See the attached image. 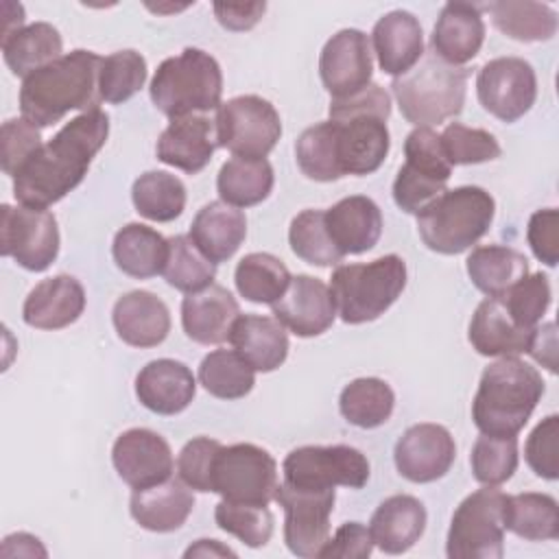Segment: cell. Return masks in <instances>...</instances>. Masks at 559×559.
Returning <instances> with one entry per match:
<instances>
[{"mask_svg": "<svg viewBox=\"0 0 559 559\" xmlns=\"http://www.w3.org/2000/svg\"><path fill=\"white\" fill-rule=\"evenodd\" d=\"M109 135V116L103 109L79 114L57 135L41 144L13 177L20 205L50 207L74 190Z\"/></svg>", "mask_w": 559, "mask_h": 559, "instance_id": "6da1fadb", "label": "cell"}, {"mask_svg": "<svg viewBox=\"0 0 559 559\" xmlns=\"http://www.w3.org/2000/svg\"><path fill=\"white\" fill-rule=\"evenodd\" d=\"M100 63V55L79 48L28 74L20 87L22 118L35 127H50L70 111L98 109Z\"/></svg>", "mask_w": 559, "mask_h": 559, "instance_id": "7a4b0ae2", "label": "cell"}, {"mask_svg": "<svg viewBox=\"0 0 559 559\" xmlns=\"http://www.w3.org/2000/svg\"><path fill=\"white\" fill-rule=\"evenodd\" d=\"M389 116L391 98L376 83L352 96L332 98L330 122L334 127L336 162L343 177L371 175L382 166L391 146Z\"/></svg>", "mask_w": 559, "mask_h": 559, "instance_id": "3957f363", "label": "cell"}, {"mask_svg": "<svg viewBox=\"0 0 559 559\" xmlns=\"http://www.w3.org/2000/svg\"><path fill=\"white\" fill-rule=\"evenodd\" d=\"M542 395L539 371L515 356H504L483 371L472 402V419L483 435L515 437Z\"/></svg>", "mask_w": 559, "mask_h": 559, "instance_id": "277c9868", "label": "cell"}, {"mask_svg": "<svg viewBox=\"0 0 559 559\" xmlns=\"http://www.w3.org/2000/svg\"><path fill=\"white\" fill-rule=\"evenodd\" d=\"M493 214L496 201L485 188L459 186L417 212V231L430 251L456 255L487 234Z\"/></svg>", "mask_w": 559, "mask_h": 559, "instance_id": "5b68a950", "label": "cell"}, {"mask_svg": "<svg viewBox=\"0 0 559 559\" xmlns=\"http://www.w3.org/2000/svg\"><path fill=\"white\" fill-rule=\"evenodd\" d=\"M467 76L465 68L452 66L430 50L408 72L395 76L391 87L402 116L417 127H430L461 114Z\"/></svg>", "mask_w": 559, "mask_h": 559, "instance_id": "8992f818", "label": "cell"}, {"mask_svg": "<svg viewBox=\"0 0 559 559\" xmlns=\"http://www.w3.org/2000/svg\"><path fill=\"white\" fill-rule=\"evenodd\" d=\"M223 72L218 61L199 48L164 59L151 81V100L170 120L221 107Z\"/></svg>", "mask_w": 559, "mask_h": 559, "instance_id": "52a82bcc", "label": "cell"}, {"mask_svg": "<svg viewBox=\"0 0 559 559\" xmlns=\"http://www.w3.org/2000/svg\"><path fill=\"white\" fill-rule=\"evenodd\" d=\"M406 286V262L382 255L365 264H341L330 277V293L338 317L349 323H367L384 314Z\"/></svg>", "mask_w": 559, "mask_h": 559, "instance_id": "ba28073f", "label": "cell"}, {"mask_svg": "<svg viewBox=\"0 0 559 559\" xmlns=\"http://www.w3.org/2000/svg\"><path fill=\"white\" fill-rule=\"evenodd\" d=\"M504 493L496 487L469 493L454 511L445 552L450 559H500L504 552Z\"/></svg>", "mask_w": 559, "mask_h": 559, "instance_id": "9c48e42d", "label": "cell"}, {"mask_svg": "<svg viewBox=\"0 0 559 559\" xmlns=\"http://www.w3.org/2000/svg\"><path fill=\"white\" fill-rule=\"evenodd\" d=\"M404 155L406 162L393 181V201L406 214H417L445 190L452 164L430 127H417L406 135Z\"/></svg>", "mask_w": 559, "mask_h": 559, "instance_id": "30bf717a", "label": "cell"}, {"mask_svg": "<svg viewBox=\"0 0 559 559\" xmlns=\"http://www.w3.org/2000/svg\"><path fill=\"white\" fill-rule=\"evenodd\" d=\"M216 135L218 146L231 151L234 157L264 159L282 135V120L262 96H236L216 109Z\"/></svg>", "mask_w": 559, "mask_h": 559, "instance_id": "8fae6325", "label": "cell"}, {"mask_svg": "<svg viewBox=\"0 0 559 559\" xmlns=\"http://www.w3.org/2000/svg\"><path fill=\"white\" fill-rule=\"evenodd\" d=\"M277 463L260 445H223L214 461L212 491L229 502L269 504L277 491Z\"/></svg>", "mask_w": 559, "mask_h": 559, "instance_id": "7c38bea8", "label": "cell"}, {"mask_svg": "<svg viewBox=\"0 0 559 559\" xmlns=\"http://www.w3.org/2000/svg\"><path fill=\"white\" fill-rule=\"evenodd\" d=\"M284 483L301 489H360L369 480L367 456L352 445H301L282 463Z\"/></svg>", "mask_w": 559, "mask_h": 559, "instance_id": "4fadbf2b", "label": "cell"}, {"mask_svg": "<svg viewBox=\"0 0 559 559\" xmlns=\"http://www.w3.org/2000/svg\"><path fill=\"white\" fill-rule=\"evenodd\" d=\"M0 251L26 271H46L59 253V227L52 212L28 205L0 207Z\"/></svg>", "mask_w": 559, "mask_h": 559, "instance_id": "5bb4252c", "label": "cell"}, {"mask_svg": "<svg viewBox=\"0 0 559 559\" xmlns=\"http://www.w3.org/2000/svg\"><path fill=\"white\" fill-rule=\"evenodd\" d=\"M334 489H301L288 483L277 485L275 502L284 509V542L297 557H319L330 537Z\"/></svg>", "mask_w": 559, "mask_h": 559, "instance_id": "9a60e30c", "label": "cell"}, {"mask_svg": "<svg viewBox=\"0 0 559 559\" xmlns=\"http://www.w3.org/2000/svg\"><path fill=\"white\" fill-rule=\"evenodd\" d=\"M480 105L502 122L520 120L535 103L537 79L528 61L498 57L487 61L476 76Z\"/></svg>", "mask_w": 559, "mask_h": 559, "instance_id": "2e32d148", "label": "cell"}, {"mask_svg": "<svg viewBox=\"0 0 559 559\" xmlns=\"http://www.w3.org/2000/svg\"><path fill=\"white\" fill-rule=\"evenodd\" d=\"M323 87L334 98L352 96L371 83L373 59L369 37L358 28H343L332 35L319 57Z\"/></svg>", "mask_w": 559, "mask_h": 559, "instance_id": "e0dca14e", "label": "cell"}, {"mask_svg": "<svg viewBox=\"0 0 559 559\" xmlns=\"http://www.w3.org/2000/svg\"><path fill=\"white\" fill-rule=\"evenodd\" d=\"M456 445L448 428L415 424L395 443V467L411 483H432L445 476L454 463Z\"/></svg>", "mask_w": 559, "mask_h": 559, "instance_id": "ac0fdd59", "label": "cell"}, {"mask_svg": "<svg viewBox=\"0 0 559 559\" xmlns=\"http://www.w3.org/2000/svg\"><path fill=\"white\" fill-rule=\"evenodd\" d=\"M111 461L118 476L133 489L168 480L175 467L168 441L148 428L124 430L114 443Z\"/></svg>", "mask_w": 559, "mask_h": 559, "instance_id": "d6986e66", "label": "cell"}, {"mask_svg": "<svg viewBox=\"0 0 559 559\" xmlns=\"http://www.w3.org/2000/svg\"><path fill=\"white\" fill-rule=\"evenodd\" d=\"M271 308L284 328L304 338L323 334L336 317L330 286L310 275L290 277L284 295Z\"/></svg>", "mask_w": 559, "mask_h": 559, "instance_id": "ffe728a7", "label": "cell"}, {"mask_svg": "<svg viewBox=\"0 0 559 559\" xmlns=\"http://www.w3.org/2000/svg\"><path fill=\"white\" fill-rule=\"evenodd\" d=\"M216 148V120L205 114H190L170 120L157 140L155 153L159 162L194 175L210 164Z\"/></svg>", "mask_w": 559, "mask_h": 559, "instance_id": "44dd1931", "label": "cell"}, {"mask_svg": "<svg viewBox=\"0 0 559 559\" xmlns=\"http://www.w3.org/2000/svg\"><path fill=\"white\" fill-rule=\"evenodd\" d=\"M240 317L238 301L218 284L188 293L181 301V325L188 338L201 345H218L229 341L231 328Z\"/></svg>", "mask_w": 559, "mask_h": 559, "instance_id": "7402d4cb", "label": "cell"}, {"mask_svg": "<svg viewBox=\"0 0 559 559\" xmlns=\"http://www.w3.org/2000/svg\"><path fill=\"white\" fill-rule=\"evenodd\" d=\"M197 393L192 371L173 358L144 365L135 378V395L142 406L157 415H177L188 408Z\"/></svg>", "mask_w": 559, "mask_h": 559, "instance_id": "603a6c76", "label": "cell"}, {"mask_svg": "<svg viewBox=\"0 0 559 559\" xmlns=\"http://www.w3.org/2000/svg\"><path fill=\"white\" fill-rule=\"evenodd\" d=\"M85 310V290L72 275H55L39 282L22 306V319L37 330H61Z\"/></svg>", "mask_w": 559, "mask_h": 559, "instance_id": "cb8c5ba5", "label": "cell"}, {"mask_svg": "<svg viewBox=\"0 0 559 559\" xmlns=\"http://www.w3.org/2000/svg\"><path fill=\"white\" fill-rule=\"evenodd\" d=\"M325 227L343 258L358 255L373 249L380 240L382 212L369 197H345L325 210Z\"/></svg>", "mask_w": 559, "mask_h": 559, "instance_id": "d4e9b609", "label": "cell"}, {"mask_svg": "<svg viewBox=\"0 0 559 559\" xmlns=\"http://www.w3.org/2000/svg\"><path fill=\"white\" fill-rule=\"evenodd\" d=\"M485 41L480 7L472 2H448L432 28L430 46L437 57L452 66L472 61Z\"/></svg>", "mask_w": 559, "mask_h": 559, "instance_id": "484cf974", "label": "cell"}, {"mask_svg": "<svg viewBox=\"0 0 559 559\" xmlns=\"http://www.w3.org/2000/svg\"><path fill=\"white\" fill-rule=\"evenodd\" d=\"M111 319L118 336L133 347H155L170 332L166 304L148 290H131L118 297Z\"/></svg>", "mask_w": 559, "mask_h": 559, "instance_id": "4316f807", "label": "cell"}, {"mask_svg": "<svg viewBox=\"0 0 559 559\" xmlns=\"http://www.w3.org/2000/svg\"><path fill=\"white\" fill-rule=\"evenodd\" d=\"M192 507L194 496L181 478H168L153 487L133 489L129 502L131 518L153 533L177 531L192 513Z\"/></svg>", "mask_w": 559, "mask_h": 559, "instance_id": "83f0119b", "label": "cell"}, {"mask_svg": "<svg viewBox=\"0 0 559 559\" xmlns=\"http://www.w3.org/2000/svg\"><path fill=\"white\" fill-rule=\"evenodd\" d=\"M373 50L380 70L391 76L408 72L424 55V33L419 20L408 11H391L373 26Z\"/></svg>", "mask_w": 559, "mask_h": 559, "instance_id": "f1b7e54d", "label": "cell"}, {"mask_svg": "<svg viewBox=\"0 0 559 559\" xmlns=\"http://www.w3.org/2000/svg\"><path fill=\"white\" fill-rule=\"evenodd\" d=\"M426 528L424 504L408 493H397L378 504L371 515L369 531L373 546L386 555H402L411 550Z\"/></svg>", "mask_w": 559, "mask_h": 559, "instance_id": "f546056e", "label": "cell"}, {"mask_svg": "<svg viewBox=\"0 0 559 559\" xmlns=\"http://www.w3.org/2000/svg\"><path fill=\"white\" fill-rule=\"evenodd\" d=\"M533 330L518 325L500 297H487L469 321V343L480 356H518L528 349Z\"/></svg>", "mask_w": 559, "mask_h": 559, "instance_id": "4dcf8cb0", "label": "cell"}, {"mask_svg": "<svg viewBox=\"0 0 559 559\" xmlns=\"http://www.w3.org/2000/svg\"><path fill=\"white\" fill-rule=\"evenodd\" d=\"M245 236H247L245 214L225 201H212L203 205L190 225L192 242L214 264L229 260L242 245Z\"/></svg>", "mask_w": 559, "mask_h": 559, "instance_id": "1f68e13d", "label": "cell"}, {"mask_svg": "<svg viewBox=\"0 0 559 559\" xmlns=\"http://www.w3.org/2000/svg\"><path fill=\"white\" fill-rule=\"evenodd\" d=\"M229 343L255 369L269 373L288 356V336L275 317L240 314L231 328Z\"/></svg>", "mask_w": 559, "mask_h": 559, "instance_id": "d6a6232c", "label": "cell"}, {"mask_svg": "<svg viewBox=\"0 0 559 559\" xmlns=\"http://www.w3.org/2000/svg\"><path fill=\"white\" fill-rule=\"evenodd\" d=\"M111 253L122 273L146 280L164 271L168 258V240L153 227L129 223L116 231Z\"/></svg>", "mask_w": 559, "mask_h": 559, "instance_id": "836d02e7", "label": "cell"}, {"mask_svg": "<svg viewBox=\"0 0 559 559\" xmlns=\"http://www.w3.org/2000/svg\"><path fill=\"white\" fill-rule=\"evenodd\" d=\"M465 266L472 284L489 297H502L513 284L528 275V260L520 251L502 245L476 247Z\"/></svg>", "mask_w": 559, "mask_h": 559, "instance_id": "e575fe53", "label": "cell"}, {"mask_svg": "<svg viewBox=\"0 0 559 559\" xmlns=\"http://www.w3.org/2000/svg\"><path fill=\"white\" fill-rule=\"evenodd\" d=\"M504 528L528 542H544L559 537L557 500L548 493H515L504 496L502 507Z\"/></svg>", "mask_w": 559, "mask_h": 559, "instance_id": "d590c367", "label": "cell"}, {"mask_svg": "<svg viewBox=\"0 0 559 559\" xmlns=\"http://www.w3.org/2000/svg\"><path fill=\"white\" fill-rule=\"evenodd\" d=\"M63 39L48 22H35L2 39V55L13 74L26 79L61 57Z\"/></svg>", "mask_w": 559, "mask_h": 559, "instance_id": "8d00e7d4", "label": "cell"}, {"mask_svg": "<svg viewBox=\"0 0 559 559\" xmlns=\"http://www.w3.org/2000/svg\"><path fill=\"white\" fill-rule=\"evenodd\" d=\"M273 166L266 159H227L216 177L221 201L234 207H249L262 203L273 190Z\"/></svg>", "mask_w": 559, "mask_h": 559, "instance_id": "74e56055", "label": "cell"}, {"mask_svg": "<svg viewBox=\"0 0 559 559\" xmlns=\"http://www.w3.org/2000/svg\"><path fill=\"white\" fill-rule=\"evenodd\" d=\"M498 31L518 41H548L557 33V13L542 2L500 0L487 4Z\"/></svg>", "mask_w": 559, "mask_h": 559, "instance_id": "f35d334b", "label": "cell"}, {"mask_svg": "<svg viewBox=\"0 0 559 559\" xmlns=\"http://www.w3.org/2000/svg\"><path fill=\"white\" fill-rule=\"evenodd\" d=\"M395 406L393 389L380 378H356L341 391V415L358 428H378L389 421Z\"/></svg>", "mask_w": 559, "mask_h": 559, "instance_id": "ab89813d", "label": "cell"}, {"mask_svg": "<svg viewBox=\"0 0 559 559\" xmlns=\"http://www.w3.org/2000/svg\"><path fill=\"white\" fill-rule=\"evenodd\" d=\"M131 199L138 210L148 221L168 223L175 221L186 207V188L181 179L164 170H148L133 181Z\"/></svg>", "mask_w": 559, "mask_h": 559, "instance_id": "60d3db41", "label": "cell"}, {"mask_svg": "<svg viewBox=\"0 0 559 559\" xmlns=\"http://www.w3.org/2000/svg\"><path fill=\"white\" fill-rule=\"evenodd\" d=\"M234 282L238 293L247 301L273 306L284 295L290 282V271L280 258L258 251V253H247L236 264Z\"/></svg>", "mask_w": 559, "mask_h": 559, "instance_id": "b9f144b4", "label": "cell"}, {"mask_svg": "<svg viewBox=\"0 0 559 559\" xmlns=\"http://www.w3.org/2000/svg\"><path fill=\"white\" fill-rule=\"evenodd\" d=\"M199 382L221 400L245 397L255 384V369L236 349H214L199 365Z\"/></svg>", "mask_w": 559, "mask_h": 559, "instance_id": "7bdbcfd3", "label": "cell"}, {"mask_svg": "<svg viewBox=\"0 0 559 559\" xmlns=\"http://www.w3.org/2000/svg\"><path fill=\"white\" fill-rule=\"evenodd\" d=\"M162 275L173 288L181 293H197L212 284L216 264L203 255L190 236L179 234L168 238V258Z\"/></svg>", "mask_w": 559, "mask_h": 559, "instance_id": "ee69618b", "label": "cell"}, {"mask_svg": "<svg viewBox=\"0 0 559 559\" xmlns=\"http://www.w3.org/2000/svg\"><path fill=\"white\" fill-rule=\"evenodd\" d=\"M288 242L297 258L314 266H334L343 260V253L334 247L323 210H304L290 221Z\"/></svg>", "mask_w": 559, "mask_h": 559, "instance_id": "f6af8a7d", "label": "cell"}, {"mask_svg": "<svg viewBox=\"0 0 559 559\" xmlns=\"http://www.w3.org/2000/svg\"><path fill=\"white\" fill-rule=\"evenodd\" d=\"M295 157L299 170L314 181H336L341 179V168L336 162L334 127L330 120L308 127L295 144Z\"/></svg>", "mask_w": 559, "mask_h": 559, "instance_id": "bcb514c9", "label": "cell"}, {"mask_svg": "<svg viewBox=\"0 0 559 559\" xmlns=\"http://www.w3.org/2000/svg\"><path fill=\"white\" fill-rule=\"evenodd\" d=\"M146 81V61L135 50H118L103 57L98 72L100 98L111 105L129 100Z\"/></svg>", "mask_w": 559, "mask_h": 559, "instance_id": "7dc6e473", "label": "cell"}, {"mask_svg": "<svg viewBox=\"0 0 559 559\" xmlns=\"http://www.w3.org/2000/svg\"><path fill=\"white\" fill-rule=\"evenodd\" d=\"M218 528L238 537L249 548L264 546L273 535V513L266 504H247L221 500L214 509Z\"/></svg>", "mask_w": 559, "mask_h": 559, "instance_id": "c3c4849f", "label": "cell"}, {"mask_svg": "<svg viewBox=\"0 0 559 559\" xmlns=\"http://www.w3.org/2000/svg\"><path fill=\"white\" fill-rule=\"evenodd\" d=\"M472 474L487 487L507 483L518 469V439L483 435L476 439L469 454Z\"/></svg>", "mask_w": 559, "mask_h": 559, "instance_id": "681fc988", "label": "cell"}, {"mask_svg": "<svg viewBox=\"0 0 559 559\" xmlns=\"http://www.w3.org/2000/svg\"><path fill=\"white\" fill-rule=\"evenodd\" d=\"M441 148L452 166H465V164H483L500 157V144L498 140L485 131L465 127L461 122H450L443 133L439 135Z\"/></svg>", "mask_w": 559, "mask_h": 559, "instance_id": "f907efd6", "label": "cell"}, {"mask_svg": "<svg viewBox=\"0 0 559 559\" xmlns=\"http://www.w3.org/2000/svg\"><path fill=\"white\" fill-rule=\"evenodd\" d=\"M500 299L518 325L533 330V328H537L542 314L550 306L548 275H544V273L524 275Z\"/></svg>", "mask_w": 559, "mask_h": 559, "instance_id": "816d5d0a", "label": "cell"}, {"mask_svg": "<svg viewBox=\"0 0 559 559\" xmlns=\"http://www.w3.org/2000/svg\"><path fill=\"white\" fill-rule=\"evenodd\" d=\"M221 441L210 437H194L188 441L177 459V472L179 478L197 491H212V474H214V461L221 450Z\"/></svg>", "mask_w": 559, "mask_h": 559, "instance_id": "f5cc1de1", "label": "cell"}, {"mask_svg": "<svg viewBox=\"0 0 559 559\" xmlns=\"http://www.w3.org/2000/svg\"><path fill=\"white\" fill-rule=\"evenodd\" d=\"M559 417L557 415H548L546 419H542L533 432L526 439L524 445V456L528 467L546 478V480H557L559 476Z\"/></svg>", "mask_w": 559, "mask_h": 559, "instance_id": "db71d44e", "label": "cell"}, {"mask_svg": "<svg viewBox=\"0 0 559 559\" xmlns=\"http://www.w3.org/2000/svg\"><path fill=\"white\" fill-rule=\"evenodd\" d=\"M0 146H2V170L11 177L28 162V157L41 146L39 127L28 122L26 118H11L2 124L0 131Z\"/></svg>", "mask_w": 559, "mask_h": 559, "instance_id": "11a10c76", "label": "cell"}, {"mask_svg": "<svg viewBox=\"0 0 559 559\" xmlns=\"http://www.w3.org/2000/svg\"><path fill=\"white\" fill-rule=\"evenodd\" d=\"M373 550L371 531L360 522H345L328 537L321 548V559H367Z\"/></svg>", "mask_w": 559, "mask_h": 559, "instance_id": "9f6ffc18", "label": "cell"}, {"mask_svg": "<svg viewBox=\"0 0 559 559\" xmlns=\"http://www.w3.org/2000/svg\"><path fill=\"white\" fill-rule=\"evenodd\" d=\"M526 240L539 262L555 266L559 260V212L555 207L537 210L528 221Z\"/></svg>", "mask_w": 559, "mask_h": 559, "instance_id": "6f0895ef", "label": "cell"}, {"mask_svg": "<svg viewBox=\"0 0 559 559\" xmlns=\"http://www.w3.org/2000/svg\"><path fill=\"white\" fill-rule=\"evenodd\" d=\"M264 2H216L214 15L227 31H249L264 15Z\"/></svg>", "mask_w": 559, "mask_h": 559, "instance_id": "680465c9", "label": "cell"}, {"mask_svg": "<svg viewBox=\"0 0 559 559\" xmlns=\"http://www.w3.org/2000/svg\"><path fill=\"white\" fill-rule=\"evenodd\" d=\"M526 352L550 373L557 371V328L552 321L533 330Z\"/></svg>", "mask_w": 559, "mask_h": 559, "instance_id": "91938a15", "label": "cell"}, {"mask_svg": "<svg viewBox=\"0 0 559 559\" xmlns=\"http://www.w3.org/2000/svg\"><path fill=\"white\" fill-rule=\"evenodd\" d=\"M2 555L4 557H46V548L39 544L37 537L28 535V533H15L4 537L2 542Z\"/></svg>", "mask_w": 559, "mask_h": 559, "instance_id": "94428289", "label": "cell"}, {"mask_svg": "<svg viewBox=\"0 0 559 559\" xmlns=\"http://www.w3.org/2000/svg\"><path fill=\"white\" fill-rule=\"evenodd\" d=\"M183 557H236V552L216 539H199L183 552Z\"/></svg>", "mask_w": 559, "mask_h": 559, "instance_id": "6125c7cd", "label": "cell"}]
</instances>
